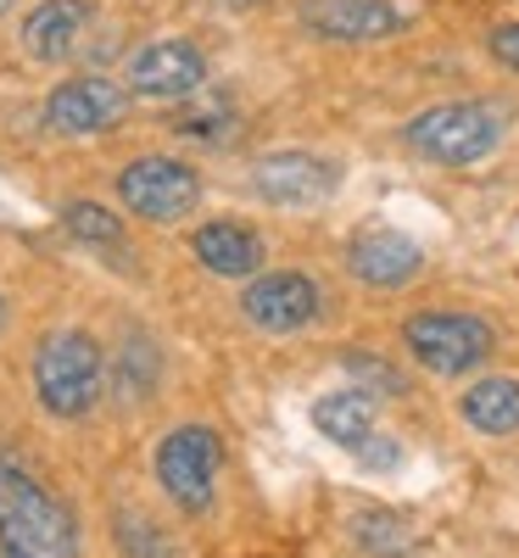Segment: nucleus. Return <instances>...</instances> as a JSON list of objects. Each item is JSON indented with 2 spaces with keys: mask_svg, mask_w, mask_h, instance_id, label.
I'll use <instances>...</instances> for the list:
<instances>
[{
  "mask_svg": "<svg viewBox=\"0 0 519 558\" xmlns=\"http://www.w3.org/2000/svg\"><path fill=\"white\" fill-rule=\"evenodd\" d=\"M0 558H79L73 514L12 458H0Z\"/></svg>",
  "mask_w": 519,
  "mask_h": 558,
  "instance_id": "1",
  "label": "nucleus"
},
{
  "mask_svg": "<svg viewBox=\"0 0 519 558\" xmlns=\"http://www.w3.org/2000/svg\"><path fill=\"white\" fill-rule=\"evenodd\" d=\"M497 140H503V112L481 101H447L408 123V146L442 168H469V162L492 157Z\"/></svg>",
  "mask_w": 519,
  "mask_h": 558,
  "instance_id": "2",
  "label": "nucleus"
},
{
  "mask_svg": "<svg viewBox=\"0 0 519 558\" xmlns=\"http://www.w3.org/2000/svg\"><path fill=\"white\" fill-rule=\"evenodd\" d=\"M34 391L57 418H79L101 402V347L84 330H62L34 357Z\"/></svg>",
  "mask_w": 519,
  "mask_h": 558,
  "instance_id": "3",
  "label": "nucleus"
},
{
  "mask_svg": "<svg viewBox=\"0 0 519 558\" xmlns=\"http://www.w3.org/2000/svg\"><path fill=\"white\" fill-rule=\"evenodd\" d=\"M402 341L431 375H463L492 352V330L469 313H413Z\"/></svg>",
  "mask_w": 519,
  "mask_h": 558,
  "instance_id": "4",
  "label": "nucleus"
},
{
  "mask_svg": "<svg viewBox=\"0 0 519 558\" xmlns=\"http://www.w3.org/2000/svg\"><path fill=\"white\" fill-rule=\"evenodd\" d=\"M218 463H224L218 436L202 430V425H184V430H173L157 447V481H162V492L184 508V514H202V508L213 502Z\"/></svg>",
  "mask_w": 519,
  "mask_h": 558,
  "instance_id": "5",
  "label": "nucleus"
},
{
  "mask_svg": "<svg viewBox=\"0 0 519 558\" xmlns=\"http://www.w3.org/2000/svg\"><path fill=\"white\" fill-rule=\"evenodd\" d=\"M118 196L129 213L152 218V223H179L184 213L196 207L202 196V179L184 168V162H168V157H140L123 168L118 179Z\"/></svg>",
  "mask_w": 519,
  "mask_h": 558,
  "instance_id": "6",
  "label": "nucleus"
},
{
  "mask_svg": "<svg viewBox=\"0 0 519 558\" xmlns=\"http://www.w3.org/2000/svg\"><path fill=\"white\" fill-rule=\"evenodd\" d=\"M202 84H207V62H202L196 45H184V39H157L129 62V89L146 101H179Z\"/></svg>",
  "mask_w": 519,
  "mask_h": 558,
  "instance_id": "7",
  "label": "nucleus"
},
{
  "mask_svg": "<svg viewBox=\"0 0 519 558\" xmlns=\"http://www.w3.org/2000/svg\"><path fill=\"white\" fill-rule=\"evenodd\" d=\"M252 184L274 207H318L336 191V168L324 157H307V151H274L252 168Z\"/></svg>",
  "mask_w": 519,
  "mask_h": 558,
  "instance_id": "8",
  "label": "nucleus"
},
{
  "mask_svg": "<svg viewBox=\"0 0 519 558\" xmlns=\"http://www.w3.org/2000/svg\"><path fill=\"white\" fill-rule=\"evenodd\" d=\"M123 89L112 78H68L51 101H45V123L57 134H107L123 123Z\"/></svg>",
  "mask_w": 519,
  "mask_h": 558,
  "instance_id": "9",
  "label": "nucleus"
},
{
  "mask_svg": "<svg viewBox=\"0 0 519 558\" xmlns=\"http://www.w3.org/2000/svg\"><path fill=\"white\" fill-rule=\"evenodd\" d=\"M241 307H246V318L257 324V330L291 336V330H302V324L318 318V286L307 274H263V279H252Z\"/></svg>",
  "mask_w": 519,
  "mask_h": 558,
  "instance_id": "10",
  "label": "nucleus"
},
{
  "mask_svg": "<svg viewBox=\"0 0 519 558\" xmlns=\"http://www.w3.org/2000/svg\"><path fill=\"white\" fill-rule=\"evenodd\" d=\"M347 263H352V274L363 279V286L397 291V286H408V279L419 274L424 252H419V241L397 235V229H363V235L352 241V252H347Z\"/></svg>",
  "mask_w": 519,
  "mask_h": 558,
  "instance_id": "11",
  "label": "nucleus"
},
{
  "mask_svg": "<svg viewBox=\"0 0 519 558\" xmlns=\"http://www.w3.org/2000/svg\"><path fill=\"white\" fill-rule=\"evenodd\" d=\"M302 23L318 39H391L402 28V12L386 0H307Z\"/></svg>",
  "mask_w": 519,
  "mask_h": 558,
  "instance_id": "12",
  "label": "nucleus"
},
{
  "mask_svg": "<svg viewBox=\"0 0 519 558\" xmlns=\"http://www.w3.org/2000/svg\"><path fill=\"white\" fill-rule=\"evenodd\" d=\"M84 28H89L84 0H45V7H34L28 23H23V45L39 62H62L84 45Z\"/></svg>",
  "mask_w": 519,
  "mask_h": 558,
  "instance_id": "13",
  "label": "nucleus"
},
{
  "mask_svg": "<svg viewBox=\"0 0 519 558\" xmlns=\"http://www.w3.org/2000/svg\"><path fill=\"white\" fill-rule=\"evenodd\" d=\"M313 425H318V436H329L336 447L358 452L374 436V397L369 391H329V397L313 402Z\"/></svg>",
  "mask_w": 519,
  "mask_h": 558,
  "instance_id": "14",
  "label": "nucleus"
},
{
  "mask_svg": "<svg viewBox=\"0 0 519 558\" xmlns=\"http://www.w3.org/2000/svg\"><path fill=\"white\" fill-rule=\"evenodd\" d=\"M196 257L213 274L241 279V274H252L263 263V241L252 235V229H241V223H207V229H196Z\"/></svg>",
  "mask_w": 519,
  "mask_h": 558,
  "instance_id": "15",
  "label": "nucleus"
},
{
  "mask_svg": "<svg viewBox=\"0 0 519 558\" xmlns=\"http://www.w3.org/2000/svg\"><path fill=\"white\" fill-rule=\"evenodd\" d=\"M458 408L481 436H508V430H519V380H481L463 391Z\"/></svg>",
  "mask_w": 519,
  "mask_h": 558,
  "instance_id": "16",
  "label": "nucleus"
},
{
  "mask_svg": "<svg viewBox=\"0 0 519 558\" xmlns=\"http://www.w3.org/2000/svg\"><path fill=\"white\" fill-rule=\"evenodd\" d=\"M62 223H68V235H79V241H89V246H123L118 213H107V207H96V202H73V207L62 213Z\"/></svg>",
  "mask_w": 519,
  "mask_h": 558,
  "instance_id": "17",
  "label": "nucleus"
},
{
  "mask_svg": "<svg viewBox=\"0 0 519 558\" xmlns=\"http://www.w3.org/2000/svg\"><path fill=\"white\" fill-rule=\"evenodd\" d=\"M352 542L369 547L374 558H397V553L408 547V531H402V520H391V514H358V520H352Z\"/></svg>",
  "mask_w": 519,
  "mask_h": 558,
  "instance_id": "18",
  "label": "nucleus"
},
{
  "mask_svg": "<svg viewBox=\"0 0 519 558\" xmlns=\"http://www.w3.org/2000/svg\"><path fill=\"white\" fill-rule=\"evenodd\" d=\"M229 107L224 101H207V107H191V112H184L179 118V134H191V140H224L229 134Z\"/></svg>",
  "mask_w": 519,
  "mask_h": 558,
  "instance_id": "19",
  "label": "nucleus"
},
{
  "mask_svg": "<svg viewBox=\"0 0 519 558\" xmlns=\"http://www.w3.org/2000/svg\"><path fill=\"white\" fill-rule=\"evenodd\" d=\"M492 57H497L503 68H514V73H519V23H508V28H497V34H492Z\"/></svg>",
  "mask_w": 519,
  "mask_h": 558,
  "instance_id": "20",
  "label": "nucleus"
},
{
  "mask_svg": "<svg viewBox=\"0 0 519 558\" xmlns=\"http://www.w3.org/2000/svg\"><path fill=\"white\" fill-rule=\"evenodd\" d=\"M229 7H263V0H229Z\"/></svg>",
  "mask_w": 519,
  "mask_h": 558,
  "instance_id": "21",
  "label": "nucleus"
},
{
  "mask_svg": "<svg viewBox=\"0 0 519 558\" xmlns=\"http://www.w3.org/2000/svg\"><path fill=\"white\" fill-rule=\"evenodd\" d=\"M0 330H7V302H0Z\"/></svg>",
  "mask_w": 519,
  "mask_h": 558,
  "instance_id": "22",
  "label": "nucleus"
},
{
  "mask_svg": "<svg viewBox=\"0 0 519 558\" xmlns=\"http://www.w3.org/2000/svg\"><path fill=\"white\" fill-rule=\"evenodd\" d=\"M7 7H12V0H0V12H7Z\"/></svg>",
  "mask_w": 519,
  "mask_h": 558,
  "instance_id": "23",
  "label": "nucleus"
}]
</instances>
